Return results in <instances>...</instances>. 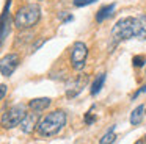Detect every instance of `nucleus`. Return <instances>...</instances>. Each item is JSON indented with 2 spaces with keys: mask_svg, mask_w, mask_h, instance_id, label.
Returning <instances> with one entry per match:
<instances>
[{
  "mask_svg": "<svg viewBox=\"0 0 146 144\" xmlns=\"http://www.w3.org/2000/svg\"><path fill=\"white\" fill-rule=\"evenodd\" d=\"M141 92H146V85H145V86H143V88H141V89H140V91H137V92L133 94V99H135V97L138 96V94H141Z\"/></svg>",
  "mask_w": 146,
  "mask_h": 144,
  "instance_id": "obj_19",
  "label": "nucleus"
},
{
  "mask_svg": "<svg viewBox=\"0 0 146 144\" xmlns=\"http://www.w3.org/2000/svg\"><path fill=\"white\" fill-rule=\"evenodd\" d=\"M145 105H138L135 110L132 111V114H130V124L132 125H138L140 122L143 121V114H145Z\"/></svg>",
  "mask_w": 146,
  "mask_h": 144,
  "instance_id": "obj_11",
  "label": "nucleus"
},
{
  "mask_svg": "<svg viewBox=\"0 0 146 144\" xmlns=\"http://www.w3.org/2000/svg\"><path fill=\"white\" fill-rule=\"evenodd\" d=\"M135 144H143V143H141V141H137V143H135Z\"/></svg>",
  "mask_w": 146,
  "mask_h": 144,
  "instance_id": "obj_20",
  "label": "nucleus"
},
{
  "mask_svg": "<svg viewBox=\"0 0 146 144\" xmlns=\"http://www.w3.org/2000/svg\"><path fill=\"white\" fill-rule=\"evenodd\" d=\"M115 8H116V3H110V5L102 6V8L96 13V20H98V22H104L105 19L111 17V16H113Z\"/></svg>",
  "mask_w": 146,
  "mask_h": 144,
  "instance_id": "obj_10",
  "label": "nucleus"
},
{
  "mask_svg": "<svg viewBox=\"0 0 146 144\" xmlns=\"http://www.w3.org/2000/svg\"><path fill=\"white\" fill-rule=\"evenodd\" d=\"M145 138H146V136H145Z\"/></svg>",
  "mask_w": 146,
  "mask_h": 144,
  "instance_id": "obj_22",
  "label": "nucleus"
},
{
  "mask_svg": "<svg viewBox=\"0 0 146 144\" xmlns=\"http://www.w3.org/2000/svg\"><path fill=\"white\" fill-rule=\"evenodd\" d=\"M5 92H7V85H0V96H2V99L5 97Z\"/></svg>",
  "mask_w": 146,
  "mask_h": 144,
  "instance_id": "obj_18",
  "label": "nucleus"
},
{
  "mask_svg": "<svg viewBox=\"0 0 146 144\" xmlns=\"http://www.w3.org/2000/svg\"><path fill=\"white\" fill-rule=\"evenodd\" d=\"M132 64L135 66V67H141V66L146 64V58H145V56H141V55H137V56H133V58H132Z\"/></svg>",
  "mask_w": 146,
  "mask_h": 144,
  "instance_id": "obj_15",
  "label": "nucleus"
},
{
  "mask_svg": "<svg viewBox=\"0 0 146 144\" xmlns=\"http://www.w3.org/2000/svg\"><path fill=\"white\" fill-rule=\"evenodd\" d=\"M64 125H66V113L61 110H55L39 121L38 133L41 136H54L60 133Z\"/></svg>",
  "mask_w": 146,
  "mask_h": 144,
  "instance_id": "obj_3",
  "label": "nucleus"
},
{
  "mask_svg": "<svg viewBox=\"0 0 146 144\" xmlns=\"http://www.w3.org/2000/svg\"><path fill=\"white\" fill-rule=\"evenodd\" d=\"M113 130H115V125H113V127H111L110 130L107 131V133L104 135V136L101 138L99 144H111V143H113V141H115V138H116V135H115V131H113Z\"/></svg>",
  "mask_w": 146,
  "mask_h": 144,
  "instance_id": "obj_13",
  "label": "nucleus"
},
{
  "mask_svg": "<svg viewBox=\"0 0 146 144\" xmlns=\"http://www.w3.org/2000/svg\"><path fill=\"white\" fill-rule=\"evenodd\" d=\"M111 38L116 42L132 39V38L146 39V14L119 19L111 28Z\"/></svg>",
  "mask_w": 146,
  "mask_h": 144,
  "instance_id": "obj_1",
  "label": "nucleus"
},
{
  "mask_svg": "<svg viewBox=\"0 0 146 144\" xmlns=\"http://www.w3.org/2000/svg\"><path fill=\"white\" fill-rule=\"evenodd\" d=\"M88 56V47L82 41H76L71 47V64L76 71H82Z\"/></svg>",
  "mask_w": 146,
  "mask_h": 144,
  "instance_id": "obj_5",
  "label": "nucleus"
},
{
  "mask_svg": "<svg viewBox=\"0 0 146 144\" xmlns=\"http://www.w3.org/2000/svg\"><path fill=\"white\" fill-rule=\"evenodd\" d=\"M38 113H27V116L24 118V121L21 122V128L24 133H32L36 127H38Z\"/></svg>",
  "mask_w": 146,
  "mask_h": 144,
  "instance_id": "obj_7",
  "label": "nucleus"
},
{
  "mask_svg": "<svg viewBox=\"0 0 146 144\" xmlns=\"http://www.w3.org/2000/svg\"><path fill=\"white\" fill-rule=\"evenodd\" d=\"M94 121H96V118H93L90 113H86V116H85V122H86V124H93Z\"/></svg>",
  "mask_w": 146,
  "mask_h": 144,
  "instance_id": "obj_17",
  "label": "nucleus"
},
{
  "mask_svg": "<svg viewBox=\"0 0 146 144\" xmlns=\"http://www.w3.org/2000/svg\"><path fill=\"white\" fill-rule=\"evenodd\" d=\"M41 19V8L38 3H27L21 6L13 17V24L19 30H29L35 27Z\"/></svg>",
  "mask_w": 146,
  "mask_h": 144,
  "instance_id": "obj_2",
  "label": "nucleus"
},
{
  "mask_svg": "<svg viewBox=\"0 0 146 144\" xmlns=\"http://www.w3.org/2000/svg\"><path fill=\"white\" fill-rule=\"evenodd\" d=\"M96 0H74V5L76 6H88V5H91V3H94Z\"/></svg>",
  "mask_w": 146,
  "mask_h": 144,
  "instance_id": "obj_16",
  "label": "nucleus"
},
{
  "mask_svg": "<svg viewBox=\"0 0 146 144\" xmlns=\"http://www.w3.org/2000/svg\"><path fill=\"white\" fill-rule=\"evenodd\" d=\"M50 105V99L49 97H41V99H33V100H30V103H29V106L32 108V111H35V113H41V111H44L47 106Z\"/></svg>",
  "mask_w": 146,
  "mask_h": 144,
  "instance_id": "obj_9",
  "label": "nucleus"
},
{
  "mask_svg": "<svg viewBox=\"0 0 146 144\" xmlns=\"http://www.w3.org/2000/svg\"><path fill=\"white\" fill-rule=\"evenodd\" d=\"M27 116L25 106L24 105H14L13 108H10L7 113H3L2 116V125L5 128H13L16 125H21V122L24 121V118Z\"/></svg>",
  "mask_w": 146,
  "mask_h": 144,
  "instance_id": "obj_4",
  "label": "nucleus"
},
{
  "mask_svg": "<svg viewBox=\"0 0 146 144\" xmlns=\"http://www.w3.org/2000/svg\"><path fill=\"white\" fill-rule=\"evenodd\" d=\"M86 80H88V77H86V75H85V77H83V75H80V77L72 83V86H71L69 89H68L66 96H68V97H76L77 94H79L80 91L83 89V86L86 85Z\"/></svg>",
  "mask_w": 146,
  "mask_h": 144,
  "instance_id": "obj_8",
  "label": "nucleus"
},
{
  "mask_svg": "<svg viewBox=\"0 0 146 144\" xmlns=\"http://www.w3.org/2000/svg\"><path fill=\"white\" fill-rule=\"evenodd\" d=\"M104 83H105V74L102 72V74H99L98 77H96V80L93 81V86H91V94L93 96H96V94L102 89Z\"/></svg>",
  "mask_w": 146,
  "mask_h": 144,
  "instance_id": "obj_12",
  "label": "nucleus"
},
{
  "mask_svg": "<svg viewBox=\"0 0 146 144\" xmlns=\"http://www.w3.org/2000/svg\"><path fill=\"white\" fill-rule=\"evenodd\" d=\"M8 34H10V19L7 17V19L2 20V44L5 42Z\"/></svg>",
  "mask_w": 146,
  "mask_h": 144,
  "instance_id": "obj_14",
  "label": "nucleus"
},
{
  "mask_svg": "<svg viewBox=\"0 0 146 144\" xmlns=\"http://www.w3.org/2000/svg\"><path fill=\"white\" fill-rule=\"evenodd\" d=\"M19 61H21V58L17 53H8V55H5L2 58V63H0V72H2V75L3 77H10L17 69Z\"/></svg>",
  "mask_w": 146,
  "mask_h": 144,
  "instance_id": "obj_6",
  "label": "nucleus"
},
{
  "mask_svg": "<svg viewBox=\"0 0 146 144\" xmlns=\"http://www.w3.org/2000/svg\"><path fill=\"white\" fill-rule=\"evenodd\" d=\"M38 2H42V0H38Z\"/></svg>",
  "mask_w": 146,
  "mask_h": 144,
  "instance_id": "obj_21",
  "label": "nucleus"
}]
</instances>
